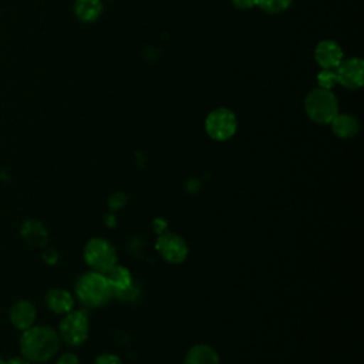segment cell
I'll return each instance as SVG.
<instances>
[{
    "label": "cell",
    "mask_w": 364,
    "mask_h": 364,
    "mask_svg": "<svg viewBox=\"0 0 364 364\" xmlns=\"http://www.w3.org/2000/svg\"><path fill=\"white\" fill-rule=\"evenodd\" d=\"M155 249L161 257L169 263L178 264L182 263L188 256V245L185 239L172 232H164L158 235Z\"/></svg>",
    "instance_id": "7"
},
{
    "label": "cell",
    "mask_w": 364,
    "mask_h": 364,
    "mask_svg": "<svg viewBox=\"0 0 364 364\" xmlns=\"http://www.w3.org/2000/svg\"><path fill=\"white\" fill-rule=\"evenodd\" d=\"M74 291L81 304L90 309L105 306L112 299V291L105 274L94 270L87 272L77 279Z\"/></svg>",
    "instance_id": "2"
},
{
    "label": "cell",
    "mask_w": 364,
    "mask_h": 364,
    "mask_svg": "<svg viewBox=\"0 0 364 364\" xmlns=\"http://www.w3.org/2000/svg\"><path fill=\"white\" fill-rule=\"evenodd\" d=\"M46 304L55 314H67L74 307V297L64 289H51L46 294Z\"/></svg>",
    "instance_id": "12"
},
{
    "label": "cell",
    "mask_w": 364,
    "mask_h": 364,
    "mask_svg": "<svg viewBox=\"0 0 364 364\" xmlns=\"http://www.w3.org/2000/svg\"><path fill=\"white\" fill-rule=\"evenodd\" d=\"M336 80L346 88H358L363 85L364 63L360 58L341 60V63L334 68Z\"/></svg>",
    "instance_id": "8"
},
{
    "label": "cell",
    "mask_w": 364,
    "mask_h": 364,
    "mask_svg": "<svg viewBox=\"0 0 364 364\" xmlns=\"http://www.w3.org/2000/svg\"><path fill=\"white\" fill-rule=\"evenodd\" d=\"M4 363H6V361H4V360L0 357V364H4Z\"/></svg>",
    "instance_id": "29"
},
{
    "label": "cell",
    "mask_w": 364,
    "mask_h": 364,
    "mask_svg": "<svg viewBox=\"0 0 364 364\" xmlns=\"http://www.w3.org/2000/svg\"><path fill=\"white\" fill-rule=\"evenodd\" d=\"M152 228H154V230H155V233H158V235H161V233H164V232H166V228H168V223H166V220H165V219H162V218H156V219H154V223H152Z\"/></svg>",
    "instance_id": "24"
},
{
    "label": "cell",
    "mask_w": 364,
    "mask_h": 364,
    "mask_svg": "<svg viewBox=\"0 0 364 364\" xmlns=\"http://www.w3.org/2000/svg\"><path fill=\"white\" fill-rule=\"evenodd\" d=\"M141 296V287L136 282H132V284L129 287H127L125 290L114 294L115 299H118L119 301H127V303H131V301H136Z\"/></svg>",
    "instance_id": "18"
},
{
    "label": "cell",
    "mask_w": 364,
    "mask_h": 364,
    "mask_svg": "<svg viewBox=\"0 0 364 364\" xmlns=\"http://www.w3.org/2000/svg\"><path fill=\"white\" fill-rule=\"evenodd\" d=\"M4 364H30V361H27L24 357H13L7 360Z\"/></svg>",
    "instance_id": "27"
},
{
    "label": "cell",
    "mask_w": 364,
    "mask_h": 364,
    "mask_svg": "<svg viewBox=\"0 0 364 364\" xmlns=\"http://www.w3.org/2000/svg\"><path fill=\"white\" fill-rule=\"evenodd\" d=\"M186 188L189 192H196L199 189V182L196 179H191L189 183L186 185Z\"/></svg>",
    "instance_id": "28"
},
{
    "label": "cell",
    "mask_w": 364,
    "mask_h": 364,
    "mask_svg": "<svg viewBox=\"0 0 364 364\" xmlns=\"http://www.w3.org/2000/svg\"><path fill=\"white\" fill-rule=\"evenodd\" d=\"M304 109L311 121L317 124H330L338 114V102L330 90L316 88L307 95Z\"/></svg>",
    "instance_id": "3"
},
{
    "label": "cell",
    "mask_w": 364,
    "mask_h": 364,
    "mask_svg": "<svg viewBox=\"0 0 364 364\" xmlns=\"http://www.w3.org/2000/svg\"><path fill=\"white\" fill-rule=\"evenodd\" d=\"M60 348L58 333L48 326H31L20 337L21 355L30 363H46Z\"/></svg>",
    "instance_id": "1"
},
{
    "label": "cell",
    "mask_w": 364,
    "mask_h": 364,
    "mask_svg": "<svg viewBox=\"0 0 364 364\" xmlns=\"http://www.w3.org/2000/svg\"><path fill=\"white\" fill-rule=\"evenodd\" d=\"M43 260L48 264H54L57 260H58V255L54 249L51 247H47L44 252H43Z\"/></svg>",
    "instance_id": "23"
},
{
    "label": "cell",
    "mask_w": 364,
    "mask_h": 364,
    "mask_svg": "<svg viewBox=\"0 0 364 364\" xmlns=\"http://www.w3.org/2000/svg\"><path fill=\"white\" fill-rule=\"evenodd\" d=\"M84 260L91 270L105 274L117 264V250L102 237H92L84 247Z\"/></svg>",
    "instance_id": "4"
},
{
    "label": "cell",
    "mask_w": 364,
    "mask_h": 364,
    "mask_svg": "<svg viewBox=\"0 0 364 364\" xmlns=\"http://www.w3.org/2000/svg\"><path fill=\"white\" fill-rule=\"evenodd\" d=\"M20 233L23 239L30 245L36 247H44L48 240V232L47 228L37 219H27L23 222L20 228Z\"/></svg>",
    "instance_id": "11"
},
{
    "label": "cell",
    "mask_w": 364,
    "mask_h": 364,
    "mask_svg": "<svg viewBox=\"0 0 364 364\" xmlns=\"http://www.w3.org/2000/svg\"><path fill=\"white\" fill-rule=\"evenodd\" d=\"M105 279L111 287L112 291V297L114 294L125 290L127 287H129L134 282L131 272L119 264H115L114 267H111L107 273H105Z\"/></svg>",
    "instance_id": "14"
},
{
    "label": "cell",
    "mask_w": 364,
    "mask_h": 364,
    "mask_svg": "<svg viewBox=\"0 0 364 364\" xmlns=\"http://www.w3.org/2000/svg\"><path fill=\"white\" fill-rule=\"evenodd\" d=\"M74 10L81 21L91 23L102 13V3L101 0H77Z\"/></svg>",
    "instance_id": "16"
},
{
    "label": "cell",
    "mask_w": 364,
    "mask_h": 364,
    "mask_svg": "<svg viewBox=\"0 0 364 364\" xmlns=\"http://www.w3.org/2000/svg\"><path fill=\"white\" fill-rule=\"evenodd\" d=\"M236 117L228 108H218L212 111L205 122L206 132L212 139L226 141L236 131Z\"/></svg>",
    "instance_id": "6"
},
{
    "label": "cell",
    "mask_w": 364,
    "mask_h": 364,
    "mask_svg": "<svg viewBox=\"0 0 364 364\" xmlns=\"http://www.w3.org/2000/svg\"><path fill=\"white\" fill-rule=\"evenodd\" d=\"M36 317V307L28 300H18L10 309V321L18 330L24 331L34 326Z\"/></svg>",
    "instance_id": "10"
},
{
    "label": "cell",
    "mask_w": 364,
    "mask_h": 364,
    "mask_svg": "<svg viewBox=\"0 0 364 364\" xmlns=\"http://www.w3.org/2000/svg\"><path fill=\"white\" fill-rule=\"evenodd\" d=\"M55 364H80V361L74 353H65L55 361Z\"/></svg>",
    "instance_id": "22"
},
{
    "label": "cell",
    "mask_w": 364,
    "mask_h": 364,
    "mask_svg": "<svg viewBox=\"0 0 364 364\" xmlns=\"http://www.w3.org/2000/svg\"><path fill=\"white\" fill-rule=\"evenodd\" d=\"M317 80H318V84H320V88H324V90H330L336 82V73H334V68H323L318 75H317Z\"/></svg>",
    "instance_id": "19"
},
{
    "label": "cell",
    "mask_w": 364,
    "mask_h": 364,
    "mask_svg": "<svg viewBox=\"0 0 364 364\" xmlns=\"http://www.w3.org/2000/svg\"><path fill=\"white\" fill-rule=\"evenodd\" d=\"M316 61L321 68H336L343 60V50L333 40H323L314 51Z\"/></svg>",
    "instance_id": "9"
},
{
    "label": "cell",
    "mask_w": 364,
    "mask_h": 364,
    "mask_svg": "<svg viewBox=\"0 0 364 364\" xmlns=\"http://www.w3.org/2000/svg\"><path fill=\"white\" fill-rule=\"evenodd\" d=\"M88 316L82 310L68 311L60 321L58 336L68 346H80L88 337Z\"/></svg>",
    "instance_id": "5"
},
{
    "label": "cell",
    "mask_w": 364,
    "mask_h": 364,
    "mask_svg": "<svg viewBox=\"0 0 364 364\" xmlns=\"http://www.w3.org/2000/svg\"><path fill=\"white\" fill-rule=\"evenodd\" d=\"M183 364H220V360L210 346L196 344L186 353Z\"/></svg>",
    "instance_id": "13"
},
{
    "label": "cell",
    "mask_w": 364,
    "mask_h": 364,
    "mask_svg": "<svg viewBox=\"0 0 364 364\" xmlns=\"http://www.w3.org/2000/svg\"><path fill=\"white\" fill-rule=\"evenodd\" d=\"M330 124L338 138H351L358 132L357 119L348 114H337Z\"/></svg>",
    "instance_id": "15"
},
{
    "label": "cell",
    "mask_w": 364,
    "mask_h": 364,
    "mask_svg": "<svg viewBox=\"0 0 364 364\" xmlns=\"http://www.w3.org/2000/svg\"><path fill=\"white\" fill-rule=\"evenodd\" d=\"M235 7L237 9H242V10H246V9H250L253 6H256V1L257 0H232Z\"/></svg>",
    "instance_id": "25"
},
{
    "label": "cell",
    "mask_w": 364,
    "mask_h": 364,
    "mask_svg": "<svg viewBox=\"0 0 364 364\" xmlns=\"http://www.w3.org/2000/svg\"><path fill=\"white\" fill-rule=\"evenodd\" d=\"M105 225H107V226H109V228H112V226H115V225H117V218H115L114 212H111V213L105 215Z\"/></svg>",
    "instance_id": "26"
},
{
    "label": "cell",
    "mask_w": 364,
    "mask_h": 364,
    "mask_svg": "<svg viewBox=\"0 0 364 364\" xmlns=\"http://www.w3.org/2000/svg\"><path fill=\"white\" fill-rule=\"evenodd\" d=\"M94 364H122L121 358L117 355V354H112V353H104V354H100Z\"/></svg>",
    "instance_id": "21"
},
{
    "label": "cell",
    "mask_w": 364,
    "mask_h": 364,
    "mask_svg": "<svg viewBox=\"0 0 364 364\" xmlns=\"http://www.w3.org/2000/svg\"><path fill=\"white\" fill-rule=\"evenodd\" d=\"M291 0H257L256 6L267 13H280L290 6Z\"/></svg>",
    "instance_id": "17"
},
{
    "label": "cell",
    "mask_w": 364,
    "mask_h": 364,
    "mask_svg": "<svg viewBox=\"0 0 364 364\" xmlns=\"http://www.w3.org/2000/svg\"><path fill=\"white\" fill-rule=\"evenodd\" d=\"M125 203H127V196H125V193H122V192H115V193H112V195L109 196V199H108V206H109V209H111L112 212L121 209Z\"/></svg>",
    "instance_id": "20"
}]
</instances>
